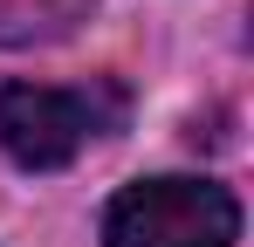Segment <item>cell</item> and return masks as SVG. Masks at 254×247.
<instances>
[{"instance_id":"6da1fadb","label":"cell","mask_w":254,"mask_h":247,"mask_svg":"<svg viewBox=\"0 0 254 247\" xmlns=\"http://www.w3.org/2000/svg\"><path fill=\"white\" fill-rule=\"evenodd\" d=\"M124 96L96 89H48V82H0V151L21 172H62L89 137H110Z\"/></svg>"},{"instance_id":"7a4b0ae2","label":"cell","mask_w":254,"mask_h":247,"mask_svg":"<svg viewBox=\"0 0 254 247\" xmlns=\"http://www.w3.org/2000/svg\"><path fill=\"white\" fill-rule=\"evenodd\" d=\"M241 206L213 179H137L103 206V247H234Z\"/></svg>"},{"instance_id":"3957f363","label":"cell","mask_w":254,"mask_h":247,"mask_svg":"<svg viewBox=\"0 0 254 247\" xmlns=\"http://www.w3.org/2000/svg\"><path fill=\"white\" fill-rule=\"evenodd\" d=\"M89 0H0V41H48L62 28H76Z\"/></svg>"}]
</instances>
